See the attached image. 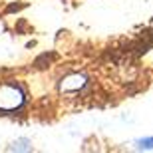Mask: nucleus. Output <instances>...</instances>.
Returning <instances> with one entry per match:
<instances>
[{"instance_id":"1","label":"nucleus","mask_w":153,"mask_h":153,"mask_svg":"<svg viewBox=\"0 0 153 153\" xmlns=\"http://www.w3.org/2000/svg\"><path fill=\"white\" fill-rule=\"evenodd\" d=\"M24 103V91L16 84H0V111H16Z\"/></svg>"},{"instance_id":"2","label":"nucleus","mask_w":153,"mask_h":153,"mask_svg":"<svg viewBox=\"0 0 153 153\" xmlns=\"http://www.w3.org/2000/svg\"><path fill=\"white\" fill-rule=\"evenodd\" d=\"M85 85V78L84 76H79V74H72V76H68L66 79H62V84H60V90L62 91H78V90H82Z\"/></svg>"},{"instance_id":"3","label":"nucleus","mask_w":153,"mask_h":153,"mask_svg":"<svg viewBox=\"0 0 153 153\" xmlns=\"http://www.w3.org/2000/svg\"><path fill=\"white\" fill-rule=\"evenodd\" d=\"M30 145H28V141H24V139H20V141H16L14 145L10 147V151H30Z\"/></svg>"},{"instance_id":"4","label":"nucleus","mask_w":153,"mask_h":153,"mask_svg":"<svg viewBox=\"0 0 153 153\" xmlns=\"http://www.w3.org/2000/svg\"><path fill=\"white\" fill-rule=\"evenodd\" d=\"M137 147H139V149H153V137L139 139V141H137Z\"/></svg>"}]
</instances>
